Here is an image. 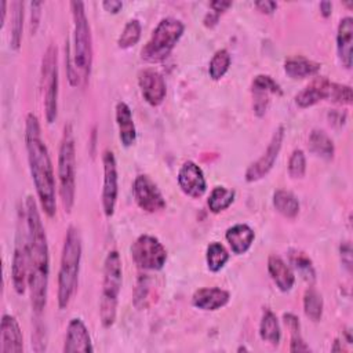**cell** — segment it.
I'll return each instance as SVG.
<instances>
[{
	"label": "cell",
	"mask_w": 353,
	"mask_h": 353,
	"mask_svg": "<svg viewBox=\"0 0 353 353\" xmlns=\"http://www.w3.org/2000/svg\"><path fill=\"white\" fill-rule=\"evenodd\" d=\"M25 218L29 244V276L28 287L30 291V302L34 313L40 314L47 303L48 276H50V254L46 230L37 210V204L32 196L26 197Z\"/></svg>",
	"instance_id": "cell-1"
},
{
	"label": "cell",
	"mask_w": 353,
	"mask_h": 353,
	"mask_svg": "<svg viewBox=\"0 0 353 353\" xmlns=\"http://www.w3.org/2000/svg\"><path fill=\"white\" fill-rule=\"evenodd\" d=\"M25 145L28 152L29 170L36 189L41 210L50 218L57 212L55 178L52 163L46 142L41 138L39 119L33 113H28L25 121Z\"/></svg>",
	"instance_id": "cell-2"
},
{
	"label": "cell",
	"mask_w": 353,
	"mask_h": 353,
	"mask_svg": "<svg viewBox=\"0 0 353 353\" xmlns=\"http://www.w3.org/2000/svg\"><path fill=\"white\" fill-rule=\"evenodd\" d=\"M73 54L68 59V79L70 85H85L92 66V36L83 1H72Z\"/></svg>",
	"instance_id": "cell-3"
},
{
	"label": "cell",
	"mask_w": 353,
	"mask_h": 353,
	"mask_svg": "<svg viewBox=\"0 0 353 353\" xmlns=\"http://www.w3.org/2000/svg\"><path fill=\"white\" fill-rule=\"evenodd\" d=\"M81 261V236L77 228L69 226L65 234L58 272V306L65 309L76 292Z\"/></svg>",
	"instance_id": "cell-4"
},
{
	"label": "cell",
	"mask_w": 353,
	"mask_h": 353,
	"mask_svg": "<svg viewBox=\"0 0 353 353\" xmlns=\"http://www.w3.org/2000/svg\"><path fill=\"white\" fill-rule=\"evenodd\" d=\"M123 281V266L120 254L109 251L103 262V280L99 301V317L105 328H110L116 321L119 294Z\"/></svg>",
	"instance_id": "cell-5"
},
{
	"label": "cell",
	"mask_w": 353,
	"mask_h": 353,
	"mask_svg": "<svg viewBox=\"0 0 353 353\" xmlns=\"http://www.w3.org/2000/svg\"><path fill=\"white\" fill-rule=\"evenodd\" d=\"M183 30L185 25L181 19L174 17L163 18L156 25L150 39L146 41L141 51L142 59L150 63L163 62L179 41Z\"/></svg>",
	"instance_id": "cell-6"
},
{
	"label": "cell",
	"mask_w": 353,
	"mask_h": 353,
	"mask_svg": "<svg viewBox=\"0 0 353 353\" xmlns=\"http://www.w3.org/2000/svg\"><path fill=\"white\" fill-rule=\"evenodd\" d=\"M58 181H59V196L62 205L66 212H70L74 203L76 192V152H74V137L70 124L63 127L58 153Z\"/></svg>",
	"instance_id": "cell-7"
},
{
	"label": "cell",
	"mask_w": 353,
	"mask_h": 353,
	"mask_svg": "<svg viewBox=\"0 0 353 353\" xmlns=\"http://www.w3.org/2000/svg\"><path fill=\"white\" fill-rule=\"evenodd\" d=\"M41 87L44 94V110L48 124L54 123L58 112V50L50 44L41 59Z\"/></svg>",
	"instance_id": "cell-8"
},
{
	"label": "cell",
	"mask_w": 353,
	"mask_h": 353,
	"mask_svg": "<svg viewBox=\"0 0 353 353\" xmlns=\"http://www.w3.org/2000/svg\"><path fill=\"white\" fill-rule=\"evenodd\" d=\"M131 256L142 270H160L167 261V250L152 234H141L131 245Z\"/></svg>",
	"instance_id": "cell-9"
},
{
	"label": "cell",
	"mask_w": 353,
	"mask_h": 353,
	"mask_svg": "<svg viewBox=\"0 0 353 353\" xmlns=\"http://www.w3.org/2000/svg\"><path fill=\"white\" fill-rule=\"evenodd\" d=\"M284 134H285V130L283 125H279L274 130V132L268 143L266 150L262 153V156L256 161L250 164V167L247 168L245 175H244L247 182H256L270 172V170L273 168V165L279 157V153L281 150Z\"/></svg>",
	"instance_id": "cell-10"
},
{
	"label": "cell",
	"mask_w": 353,
	"mask_h": 353,
	"mask_svg": "<svg viewBox=\"0 0 353 353\" xmlns=\"http://www.w3.org/2000/svg\"><path fill=\"white\" fill-rule=\"evenodd\" d=\"M29 276V244H28V230L22 233L18 230L15 248L11 263V279L12 287L18 295H23L28 284Z\"/></svg>",
	"instance_id": "cell-11"
},
{
	"label": "cell",
	"mask_w": 353,
	"mask_h": 353,
	"mask_svg": "<svg viewBox=\"0 0 353 353\" xmlns=\"http://www.w3.org/2000/svg\"><path fill=\"white\" fill-rule=\"evenodd\" d=\"M102 164H103V185H102V210L103 214L110 218L114 214L119 183H117V164L116 157L112 150L106 149L102 153Z\"/></svg>",
	"instance_id": "cell-12"
},
{
	"label": "cell",
	"mask_w": 353,
	"mask_h": 353,
	"mask_svg": "<svg viewBox=\"0 0 353 353\" xmlns=\"http://www.w3.org/2000/svg\"><path fill=\"white\" fill-rule=\"evenodd\" d=\"M134 199L138 207L146 212H159L165 208V200L157 185L145 174L137 175L132 185Z\"/></svg>",
	"instance_id": "cell-13"
},
{
	"label": "cell",
	"mask_w": 353,
	"mask_h": 353,
	"mask_svg": "<svg viewBox=\"0 0 353 353\" xmlns=\"http://www.w3.org/2000/svg\"><path fill=\"white\" fill-rule=\"evenodd\" d=\"M176 179L181 190L192 199L201 197L207 190L204 172L200 165L192 160H188L181 165Z\"/></svg>",
	"instance_id": "cell-14"
},
{
	"label": "cell",
	"mask_w": 353,
	"mask_h": 353,
	"mask_svg": "<svg viewBox=\"0 0 353 353\" xmlns=\"http://www.w3.org/2000/svg\"><path fill=\"white\" fill-rule=\"evenodd\" d=\"M138 85L143 99L150 106H159L167 94L165 80L161 73L154 69H142L138 73Z\"/></svg>",
	"instance_id": "cell-15"
},
{
	"label": "cell",
	"mask_w": 353,
	"mask_h": 353,
	"mask_svg": "<svg viewBox=\"0 0 353 353\" xmlns=\"http://www.w3.org/2000/svg\"><path fill=\"white\" fill-rule=\"evenodd\" d=\"M332 87L334 81L328 80L327 77H316L295 95V103L301 109H306L319 103L320 101H331Z\"/></svg>",
	"instance_id": "cell-16"
},
{
	"label": "cell",
	"mask_w": 353,
	"mask_h": 353,
	"mask_svg": "<svg viewBox=\"0 0 353 353\" xmlns=\"http://www.w3.org/2000/svg\"><path fill=\"white\" fill-rule=\"evenodd\" d=\"M65 353H91L94 352L90 332L81 319L74 317L69 321L66 328V338L63 343Z\"/></svg>",
	"instance_id": "cell-17"
},
{
	"label": "cell",
	"mask_w": 353,
	"mask_h": 353,
	"mask_svg": "<svg viewBox=\"0 0 353 353\" xmlns=\"http://www.w3.org/2000/svg\"><path fill=\"white\" fill-rule=\"evenodd\" d=\"M23 350V336L17 319L3 314L0 324V353H21Z\"/></svg>",
	"instance_id": "cell-18"
},
{
	"label": "cell",
	"mask_w": 353,
	"mask_h": 353,
	"mask_svg": "<svg viewBox=\"0 0 353 353\" xmlns=\"http://www.w3.org/2000/svg\"><path fill=\"white\" fill-rule=\"evenodd\" d=\"M230 301L229 291L218 287H203L194 291L192 296V303L194 307L201 310H218L228 305Z\"/></svg>",
	"instance_id": "cell-19"
},
{
	"label": "cell",
	"mask_w": 353,
	"mask_h": 353,
	"mask_svg": "<svg viewBox=\"0 0 353 353\" xmlns=\"http://www.w3.org/2000/svg\"><path fill=\"white\" fill-rule=\"evenodd\" d=\"M352 46H353V18L343 17L336 29V52L338 58L346 69L352 68Z\"/></svg>",
	"instance_id": "cell-20"
},
{
	"label": "cell",
	"mask_w": 353,
	"mask_h": 353,
	"mask_svg": "<svg viewBox=\"0 0 353 353\" xmlns=\"http://www.w3.org/2000/svg\"><path fill=\"white\" fill-rule=\"evenodd\" d=\"M114 116H116V124L119 128L120 142L123 143L124 148L132 146L137 139V130H135L132 112L130 106L124 101L117 102L114 109Z\"/></svg>",
	"instance_id": "cell-21"
},
{
	"label": "cell",
	"mask_w": 353,
	"mask_h": 353,
	"mask_svg": "<svg viewBox=\"0 0 353 353\" xmlns=\"http://www.w3.org/2000/svg\"><path fill=\"white\" fill-rule=\"evenodd\" d=\"M268 272L280 291L288 292L294 287L295 274L280 255H276V254L269 255Z\"/></svg>",
	"instance_id": "cell-22"
},
{
	"label": "cell",
	"mask_w": 353,
	"mask_h": 353,
	"mask_svg": "<svg viewBox=\"0 0 353 353\" xmlns=\"http://www.w3.org/2000/svg\"><path fill=\"white\" fill-rule=\"evenodd\" d=\"M225 239L230 245V250L236 255L245 254L254 243L255 233L247 223H236L226 229Z\"/></svg>",
	"instance_id": "cell-23"
},
{
	"label": "cell",
	"mask_w": 353,
	"mask_h": 353,
	"mask_svg": "<svg viewBox=\"0 0 353 353\" xmlns=\"http://www.w3.org/2000/svg\"><path fill=\"white\" fill-rule=\"evenodd\" d=\"M321 63L305 58L302 55L290 57L284 61V72L291 79H305L320 72Z\"/></svg>",
	"instance_id": "cell-24"
},
{
	"label": "cell",
	"mask_w": 353,
	"mask_h": 353,
	"mask_svg": "<svg viewBox=\"0 0 353 353\" xmlns=\"http://www.w3.org/2000/svg\"><path fill=\"white\" fill-rule=\"evenodd\" d=\"M259 336L262 341L277 346L281 339V330H280V323L277 316L270 310L265 309L261 317L259 323Z\"/></svg>",
	"instance_id": "cell-25"
},
{
	"label": "cell",
	"mask_w": 353,
	"mask_h": 353,
	"mask_svg": "<svg viewBox=\"0 0 353 353\" xmlns=\"http://www.w3.org/2000/svg\"><path fill=\"white\" fill-rule=\"evenodd\" d=\"M307 145H309V150L313 154L324 160H332L335 153L334 142L323 130H313L309 135Z\"/></svg>",
	"instance_id": "cell-26"
},
{
	"label": "cell",
	"mask_w": 353,
	"mask_h": 353,
	"mask_svg": "<svg viewBox=\"0 0 353 353\" xmlns=\"http://www.w3.org/2000/svg\"><path fill=\"white\" fill-rule=\"evenodd\" d=\"M273 207L284 218H295L299 214V201L294 193L284 189H277L273 193Z\"/></svg>",
	"instance_id": "cell-27"
},
{
	"label": "cell",
	"mask_w": 353,
	"mask_h": 353,
	"mask_svg": "<svg viewBox=\"0 0 353 353\" xmlns=\"http://www.w3.org/2000/svg\"><path fill=\"white\" fill-rule=\"evenodd\" d=\"M236 197V192L233 189H228L225 186H215L207 200L208 210L212 214H219L229 208Z\"/></svg>",
	"instance_id": "cell-28"
},
{
	"label": "cell",
	"mask_w": 353,
	"mask_h": 353,
	"mask_svg": "<svg viewBox=\"0 0 353 353\" xmlns=\"http://www.w3.org/2000/svg\"><path fill=\"white\" fill-rule=\"evenodd\" d=\"M288 261H290V265L302 276V279H305L306 281H310V283L314 281L316 272L313 268V262L303 251L296 250V248L290 250Z\"/></svg>",
	"instance_id": "cell-29"
},
{
	"label": "cell",
	"mask_w": 353,
	"mask_h": 353,
	"mask_svg": "<svg viewBox=\"0 0 353 353\" xmlns=\"http://www.w3.org/2000/svg\"><path fill=\"white\" fill-rule=\"evenodd\" d=\"M283 320L284 324L287 325L290 335H291V341H290V352H309L310 347L309 345H306V342L303 341L302 335H301V323L298 316H295L294 313H284L283 314Z\"/></svg>",
	"instance_id": "cell-30"
},
{
	"label": "cell",
	"mask_w": 353,
	"mask_h": 353,
	"mask_svg": "<svg viewBox=\"0 0 353 353\" xmlns=\"http://www.w3.org/2000/svg\"><path fill=\"white\" fill-rule=\"evenodd\" d=\"M205 261L208 270L216 273L221 269H223V266L229 261V252L223 244H221L219 241H212L207 245Z\"/></svg>",
	"instance_id": "cell-31"
},
{
	"label": "cell",
	"mask_w": 353,
	"mask_h": 353,
	"mask_svg": "<svg viewBox=\"0 0 353 353\" xmlns=\"http://www.w3.org/2000/svg\"><path fill=\"white\" fill-rule=\"evenodd\" d=\"M323 307L324 303L321 294L316 288L309 287L303 294V312L306 317L312 321H319L323 316Z\"/></svg>",
	"instance_id": "cell-32"
},
{
	"label": "cell",
	"mask_w": 353,
	"mask_h": 353,
	"mask_svg": "<svg viewBox=\"0 0 353 353\" xmlns=\"http://www.w3.org/2000/svg\"><path fill=\"white\" fill-rule=\"evenodd\" d=\"M12 15H11V40L10 46L12 50H19L22 41V28H23V3L14 1L11 4Z\"/></svg>",
	"instance_id": "cell-33"
},
{
	"label": "cell",
	"mask_w": 353,
	"mask_h": 353,
	"mask_svg": "<svg viewBox=\"0 0 353 353\" xmlns=\"http://www.w3.org/2000/svg\"><path fill=\"white\" fill-rule=\"evenodd\" d=\"M230 62H232V57L226 48H221L215 51L208 66L210 77L212 80H221L229 70Z\"/></svg>",
	"instance_id": "cell-34"
},
{
	"label": "cell",
	"mask_w": 353,
	"mask_h": 353,
	"mask_svg": "<svg viewBox=\"0 0 353 353\" xmlns=\"http://www.w3.org/2000/svg\"><path fill=\"white\" fill-rule=\"evenodd\" d=\"M141 33H142L141 22L137 18L130 19L124 25V29H123L121 34L117 39V46L120 48H123V50L135 46L139 41V39H141Z\"/></svg>",
	"instance_id": "cell-35"
},
{
	"label": "cell",
	"mask_w": 353,
	"mask_h": 353,
	"mask_svg": "<svg viewBox=\"0 0 353 353\" xmlns=\"http://www.w3.org/2000/svg\"><path fill=\"white\" fill-rule=\"evenodd\" d=\"M252 92H263V94H273V95H283L281 85L269 74H256L251 84Z\"/></svg>",
	"instance_id": "cell-36"
},
{
	"label": "cell",
	"mask_w": 353,
	"mask_h": 353,
	"mask_svg": "<svg viewBox=\"0 0 353 353\" xmlns=\"http://www.w3.org/2000/svg\"><path fill=\"white\" fill-rule=\"evenodd\" d=\"M288 175L294 179H301L306 172V157L302 149H294L288 159Z\"/></svg>",
	"instance_id": "cell-37"
},
{
	"label": "cell",
	"mask_w": 353,
	"mask_h": 353,
	"mask_svg": "<svg viewBox=\"0 0 353 353\" xmlns=\"http://www.w3.org/2000/svg\"><path fill=\"white\" fill-rule=\"evenodd\" d=\"M149 279L145 276H141L135 288V295H134V305L138 309H145L148 306V299H149Z\"/></svg>",
	"instance_id": "cell-38"
},
{
	"label": "cell",
	"mask_w": 353,
	"mask_h": 353,
	"mask_svg": "<svg viewBox=\"0 0 353 353\" xmlns=\"http://www.w3.org/2000/svg\"><path fill=\"white\" fill-rule=\"evenodd\" d=\"M352 88L350 85L335 83L332 87V95H331V102L339 103V105H350L352 103Z\"/></svg>",
	"instance_id": "cell-39"
},
{
	"label": "cell",
	"mask_w": 353,
	"mask_h": 353,
	"mask_svg": "<svg viewBox=\"0 0 353 353\" xmlns=\"http://www.w3.org/2000/svg\"><path fill=\"white\" fill-rule=\"evenodd\" d=\"M339 255H341V262L343 265V268L350 273L352 272V244L349 241H345L341 244L339 247Z\"/></svg>",
	"instance_id": "cell-40"
},
{
	"label": "cell",
	"mask_w": 353,
	"mask_h": 353,
	"mask_svg": "<svg viewBox=\"0 0 353 353\" xmlns=\"http://www.w3.org/2000/svg\"><path fill=\"white\" fill-rule=\"evenodd\" d=\"M32 14H30V33L34 34L37 28H39V22H40V15H41V1H32Z\"/></svg>",
	"instance_id": "cell-41"
},
{
	"label": "cell",
	"mask_w": 353,
	"mask_h": 353,
	"mask_svg": "<svg viewBox=\"0 0 353 353\" xmlns=\"http://www.w3.org/2000/svg\"><path fill=\"white\" fill-rule=\"evenodd\" d=\"M232 4L233 3L229 0H214L210 3V8L212 10V12H215L216 15L221 17V14L228 11V8H230Z\"/></svg>",
	"instance_id": "cell-42"
},
{
	"label": "cell",
	"mask_w": 353,
	"mask_h": 353,
	"mask_svg": "<svg viewBox=\"0 0 353 353\" xmlns=\"http://www.w3.org/2000/svg\"><path fill=\"white\" fill-rule=\"evenodd\" d=\"M255 7L262 14H273L277 8V3L272 0H259V1H255Z\"/></svg>",
	"instance_id": "cell-43"
},
{
	"label": "cell",
	"mask_w": 353,
	"mask_h": 353,
	"mask_svg": "<svg viewBox=\"0 0 353 353\" xmlns=\"http://www.w3.org/2000/svg\"><path fill=\"white\" fill-rule=\"evenodd\" d=\"M102 7L108 12L117 14L123 8V3L119 1V0H105V1H102Z\"/></svg>",
	"instance_id": "cell-44"
},
{
	"label": "cell",
	"mask_w": 353,
	"mask_h": 353,
	"mask_svg": "<svg viewBox=\"0 0 353 353\" xmlns=\"http://www.w3.org/2000/svg\"><path fill=\"white\" fill-rule=\"evenodd\" d=\"M328 117H330V123L332 125H342L345 124L346 121V113L343 112H336V110H332L328 113Z\"/></svg>",
	"instance_id": "cell-45"
},
{
	"label": "cell",
	"mask_w": 353,
	"mask_h": 353,
	"mask_svg": "<svg viewBox=\"0 0 353 353\" xmlns=\"http://www.w3.org/2000/svg\"><path fill=\"white\" fill-rule=\"evenodd\" d=\"M218 21H219V15H216V14L212 12V11H210L208 14H205V17H204V19H203L204 26H207V28H214V26L218 23Z\"/></svg>",
	"instance_id": "cell-46"
},
{
	"label": "cell",
	"mask_w": 353,
	"mask_h": 353,
	"mask_svg": "<svg viewBox=\"0 0 353 353\" xmlns=\"http://www.w3.org/2000/svg\"><path fill=\"white\" fill-rule=\"evenodd\" d=\"M331 10H332V3L331 1H321L320 3V12L324 18L331 15V12H332Z\"/></svg>",
	"instance_id": "cell-47"
},
{
	"label": "cell",
	"mask_w": 353,
	"mask_h": 353,
	"mask_svg": "<svg viewBox=\"0 0 353 353\" xmlns=\"http://www.w3.org/2000/svg\"><path fill=\"white\" fill-rule=\"evenodd\" d=\"M6 8H7V1L1 0L0 1V11H1V18H0V25L3 26L4 25V21H6Z\"/></svg>",
	"instance_id": "cell-48"
},
{
	"label": "cell",
	"mask_w": 353,
	"mask_h": 353,
	"mask_svg": "<svg viewBox=\"0 0 353 353\" xmlns=\"http://www.w3.org/2000/svg\"><path fill=\"white\" fill-rule=\"evenodd\" d=\"M247 350H248V349H247L245 346H240V347L237 349V352H247Z\"/></svg>",
	"instance_id": "cell-49"
}]
</instances>
